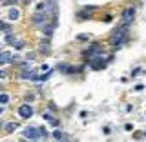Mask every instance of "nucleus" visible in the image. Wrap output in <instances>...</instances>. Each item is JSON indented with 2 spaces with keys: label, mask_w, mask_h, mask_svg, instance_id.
<instances>
[{
  "label": "nucleus",
  "mask_w": 146,
  "mask_h": 142,
  "mask_svg": "<svg viewBox=\"0 0 146 142\" xmlns=\"http://www.w3.org/2000/svg\"><path fill=\"white\" fill-rule=\"evenodd\" d=\"M126 36H128V26H122L119 29H115V33L111 36V46L113 48H121V44L126 40Z\"/></svg>",
  "instance_id": "nucleus-1"
},
{
  "label": "nucleus",
  "mask_w": 146,
  "mask_h": 142,
  "mask_svg": "<svg viewBox=\"0 0 146 142\" xmlns=\"http://www.w3.org/2000/svg\"><path fill=\"white\" fill-rule=\"evenodd\" d=\"M133 17H135V9L133 7L124 9V13H122V26H128L131 20H133Z\"/></svg>",
  "instance_id": "nucleus-2"
},
{
  "label": "nucleus",
  "mask_w": 146,
  "mask_h": 142,
  "mask_svg": "<svg viewBox=\"0 0 146 142\" xmlns=\"http://www.w3.org/2000/svg\"><path fill=\"white\" fill-rule=\"evenodd\" d=\"M18 113H20L22 118H29L31 115H33V108H31L29 104H22V106L18 108Z\"/></svg>",
  "instance_id": "nucleus-3"
},
{
  "label": "nucleus",
  "mask_w": 146,
  "mask_h": 142,
  "mask_svg": "<svg viewBox=\"0 0 146 142\" xmlns=\"http://www.w3.org/2000/svg\"><path fill=\"white\" fill-rule=\"evenodd\" d=\"M24 137L26 139H29V140H35V139H38V127H26V131H24Z\"/></svg>",
  "instance_id": "nucleus-4"
},
{
  "label": "nucleus",
  "mask_w": 146,
  "mask_h": 142,
  "mask_svg": "<svg viewBox=\"0 0 146 142\" xmlns=\"http://www.w3.org/2000/svg\"><path fill=\"white\" fill-rule=\"evenodd\" d=\"M48 20V9H44V15L42 13H35L33 15V22L35 24H40V22H46Z\"/></svg>",
  "instance_id": "nucleus-5"
},
{
  "label": "nucleus",
  "mask_w": 146,
  "mask_h": 142,
  "mask_svg": "<svg viewBox=\"0 0 146 142\" xmlns=\"http://www.w3.org/2000/svg\"><path fill=\"white\" fill-rule=\"evenodd\" d=\"M11 60H13V57H11L9 51H2V53H0V64H7Z\"/></svg>",
  "instance_id": "nucleus-6"
},
{
  "label": "nucleus",
  "mask_w": 146,
  "mask_h": 142,
  "mask_svg": "<svg viewBox=\"0 0 146 142\" xmlns=\"http://www.w3.org/2000/svg\"><path fill=\"white\" fill-rule=\"evenodd\" d=\"M90 62H91V67H93V69H100V67H104V62L100 60V57L93 58V60H90Z\"/></svg>",
  "instance_id": "nucleus-7"
},
{
  "label": "nucleus",
  "mask_w": 146,
  "mask_h": 142,
  "mask_svg": "<svg viewBox=\"0 0 146 142\" xmlns=\"http://www.w3.org/2000/svg\"><path fill=\"white\" fill-rule=\"evenodd\" d=\"M22 79H29V80H36V71L33 69V71H24L22 73Z\"/></svg>",
  "instance_id": "nucleus-8"
},
{
  "label": "nucleus",
  "mask_w": 146,
  "mask_h": 142,
  "mask_svg": "<svg viewBox=\"0 0 146 142\" xmlns=\"http://www.w3.org/2000/svg\"><path fill=\"white\" fill-rule=\"evenodd\" d=\"M53 27H55V24H46V26H42V33L46 36H49V35L53 33Z\"/></svg>",
  "instance_id": "nucleus-9"
},
{
  "label": "nucleus",
  "mask_w": 146,
  "mask_h": 142,
  "mask_svg": "<svg viewBox=\"0 0 146 142\" xmlns=\"http://www.w3.org/2000/svg\"><path fill=\"white\" fill-rule=\"evenodd\" d=\"M18 17H20V13H18V9H11V11H9V20H17Z\"/></svg>",
  "instance_id": "nucleus-10"
},
{
  "label": "nucleus",
  "mask_w": 146,
  "mask_h": 142,
  "mask_svg": "<svg viewBox=\"0 0 146 142\" xmlns=\"http://www.w3.org/2000/svg\"><path fill=\"white\" fill-rule=\"evenodd\" d=\"M17 129V124H15V122H9V124L6 126V131H7V133H11V131H15Z\"/></svg>",
  "instance_id": "nucleus-11"
},
{
  "label": "nucleus",
  "mask_w": 146,
  "mask_h": 142,
  "mask_svg": "<svg viewBox=\"0 0 146 142\" xmlns=\"http://www.w3.org/2000/svg\"><path fill=\"white\" fill-rule=\"evenodd\" d=\"M48 137V131H46V127H38V139H46Z\"/></svg>",
  "instance_id": "nucleus-12"
},
{
  "label": "nucleus",
  "mask_w": 146,
  "mask_h": 142,
  "mask_svg": "<svg viewBox=\"0 0 146 142\" xmlns=\"http://www.w3.org/2000/svg\"><path fill=\"white\" fill-rule=\"evenodd\" d=\"M13 44H15V49H22V48H24V42H22V40H15Z\"/></svg>",
  "instance_id": "nucleus-13"
},
{
  "label": "nucleus",
  "mask_w": 146,
  "mask_h": 142,
  "mask_svg": "<svg viewBox=\"0 0 146 142\" xmlns=\"http://www.w3.org/2000/svg\"><path fill=\"white\" fill-rule=\"evenodd\" d=\"M7 100H9V97H7L6 93H2V95H0V104H6Z\"/></svg>",
  "instance_id": "nucleus-14"
},
{
  "label": "nucleus",
  "mask_w": 146,
  "mask_h": 142,
  "mask_svg": "<svg viewBox=\"0 0 146 142\" xmlns=\"http://www.w3.org/2000/svg\"><path fill=\"white\" fill-rule=\"evenodd\" d=\"M53 137H55V139H57V140H62V131H55V133H53Z\"/></svg>",
  "instance_id": "nucleus-15"
},
{
  "label": "nucleus",
  "mask_w": 146,
  "mask_h": 142,
  "mask_svg": "<svg viewBox=\"0 0 146 142\" xmlns=\"http://www.w3.org/2000/svg\"><path fill=\"white\" fill-rule=\"evenodd\" d=\"M6 42L7 44H13V42H15V36H13V35H7L6 36Z\"/></svg>",
  "instance_id": "nucleus-16"
},
{
  "label": "nucleus",
  "mask_w": 146,
  "mask_h": 142,
  "mask_svg": "<svg viewBox=\"0 0 146 142\" xmlns=\"http://www.w3.org/2000/svg\"><path fill=\"white\" fill-rule=\"evenodd\" d=\"M17 2H18V0H6V2H4V4H6V6H15Z\"/></svg>",
  "instance_id": "nucleus-17"
},
{
  "label": "nucleus",
  "mask_w": 146,
  "mask_h": 142,
  "mask_svg": "<svg viewBox=\"0 0 146 142\" xmlns=\"http://www.w3.org/2000/svg\"><path fill=\"white\" fill-rule=\"evenodd\" d=\"M58 69L64 71V73H68V66H66V64H60V66H58Z\"/></svg>",
  "instance_id": "nucleus-18"
},
{
  "label": "nucleus",
  "mask_w": 146,
  "mask_h": 142,
  "mask_svg": "<svg viewBox=\"0 0 146 142\" xmlns=\"http://www.w3.org/2000/svg\"><path fill=\"white\" fill-rule=\"evenodd\" d=\"M143 137H144V135H143V131H137V133H135V139H137V140H141Z\"/></svg>",
  "instance_id": "nucleus-19"
},
{
  "label": "nucleus",
  "mask_w": 146,
  "mask_h": 142,
  "mask_svg": "<svg viewBox=\"0 0 146 142\" xmlns=\"http://www.w3.org/2000/svg\"><path fill=\"white\" fill-rule=\"evenodd\" d=\"M0 29H6V31H9V27H7L6 24H4V22H2V20H0Z\"/></svg>",
  "instance_id": "nucleus-20"
},
{
  "label": "nucleus",
  "mask_w": 146,
  "mask_h": 142,
  "mask_svg": "<svg viewBox=\"0 0 146 142\" xmlns=\"http://www.w3.org/2000/svg\"><path fill=\"white\" fill-rule=\"evenodd\" d=\"M40 51H48V44L42 42V46H40Z\"/></svg>",
  "instance_id": "nucleus-21"
},
{
  "label": "nucleus",
  "mask_w": 146,
  "mask_h": 142,
  "mask_svg": "<svg viewBox=\"0 0 146 142\" xmlns=\"http://www.w3.org/2000/svg\"><path fill=\"white\" fill-rule=\"evenodd\" d=\"M44 118H46V120H49V122H53V120H55L51 115H44Z\"/></svg>",
  "instance_id": "nucleus-22"
},
{
  "label": "nucleus",
  "mask_w": 146,
  "mask_h": 142,
  "mask_svg": "<svg viewBox=\"0 0 146 142\" xmlns=\"http://www.w3.org/2000/svg\"><path fill=\"white\" fill-rule=\"evenodd\" d=\"M139 73H141V69H139V67H137V69H133V73H131V77H137V75H139Z\"/></svg>",
  "instance_id": "nucleus-23"
},
{
  "label": "nucleus",
  "mask_w": 146,
  "mask_h": 142,
  "mask_svg": "<svg viewBox=\"0 0 146 142\" xmlns=\"http://www.w3.org/2000/svg\"><path fill=\"white\" fill-rule=\"evenodd\" d=\"M4 77H6V71H2V69H0V79H4Z\"/></svg>",
  "instance_id": "nucleus-24"
},
{
  "label": "nucleus",
  "mask_w": 146,
  "mask_h": 142,
  "mask_svg": "<svg viewBox=\"0 0 146 142\" xmlns=\"http://www.w3.org/2000/svg\"><path fill=\"white\" fill-rule=\"evenodd\" d=\"M0 129H2V122H0Z\"/></svg>",
  "instance_id": "nucleus-25"
},
{
  "label": "nucleus",
  "mask_w": 146,
  "mask_h": 142,
  "mask_svg": "<svg viewBox=\"0 0 146 142\" xmlns=\"http://www.w3.org/2000/svg\"><path fill=\"white\" fill-rule=\"evenodd\" d=\"M0 113H2V108H0Z\"/></svg>",
  "instance_id": "nucleus-26"
}]
</instances>
